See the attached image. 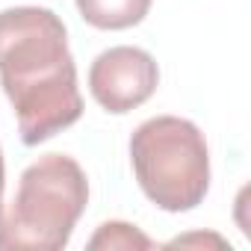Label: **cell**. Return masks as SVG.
Instances as JSON below:
<instances>
[{
    "label": "cell",
    "mask_w": 251,
    "mask_h": 251,
    "mask_svg": "<svg viewBox=\"0 0 251 251\" xmlns=\"http://www.w3.org/2000/svg\"><path fill=\"white\" fill-rule=\"evenodd\" d=\"M0 83L24 145H39L83 115L77 65L62 18L45 6L0 12Z\"/></svg>",
    "instance_id": "obj_1"
},
{
    "label": "cell",
    "mask_w": 251,
    "mask_h": 251,
    "mask_svg": "<svg viewBox=\"0 0 251 251\" xmlns=\"http://www.w3.org/2000/svg\"><path fill=\"white\" fill-rule=\"evenodd\" d=\"M89 204L77 160L45 154L21 172L9 201L0 198V251H62Z\"/></svg>",
    "instance_id": "obj_2"
},
{
    "label": "cell",
    "mask_w": 251,
    "mask_h": 251,
    "mask_svg": "<svg viewBox=\"0 0 251 251\" xmlns=\"http://www.w3.org/2000/svg\"><path fill=\"white\" fill-rule=\"evenodd\" d=\"M133 175L166 213L195 210L210 189V151L198 124L177 115L142 121L130 136Z\"/></svg>",
    "instance_id": "obj_3"
},
{
    "label": "cell",
    "mask_w": 251,
    "mask_h": 251,
    "mask_svg": "<svg viewBox=\"0 0 251 251\" xmlns=\"http://www.w3.org/2000/svg\"><path fill=\"white\" fill-rule=\"evenodd\" d=\"M3 183H6V175H3V151H0V198H3Z\"/></svg>",
    "instance_id": "obj_8"
},
{
    "label": "cell",
    "mask_w": 251,
    "mask_h": 251,
    "mask_svg": "<svg viewBox=\"0 0 251 251\" xmlns=\"http://www.w3.org/2000/svg\"><path fill=\"white\" fill-rule=\"evenodd\" d=\"M201 242L225 245V239H219V236H201V233H195V236H177V239H172L169 245H201Z\"/></svg>",
    "instance_id": "obj_7"
},
{
    "label": "cell",
    "mask_w": 251,
    "mask_h": 251,
    "mask_svg": "<svg viewBox=\"0 0 251 251\" xmlns=\"http://www.w3.org/2000/svg\"><path fill=\"white\" fill-rule=\"evenodd\" d=\"M157 59L133 45H118L98 53L89 68V92L112 115H124L142 106L157 92Z\"/></svg>",
    "instance_id": "obj_4"
},
{
    "label": "cell",
    "mask_w": 251,
    "mask_h": 251,
    "mask_svg": "<svg viewBox=\"0 0 251 251\" xmlns=\"http://www.w3.org/2000/svg\"><path fill=\"white\" fill-rule=\"evenodd\" d=\"M80 18L98 30H127L145 21L154 0H74Z\"/></svg>",
    "instance_id": "obj_5"
},
{
    "label": "cell",
    "mask_w": 251,
    "mask_h": 251,
    "mask_svg": "<svg viewBox=\"0 0 251 251\" xmlns=\"http://www.w3.org/2000/svg\"><path fill=\"white\" fill-rule=\"evenodd\" d=\"M89 248H127V251H145L154 248V242L127 222H103L98 233L89 239Z\"/></svg>",
    "instance_id": "obj_6"
}]
</instances>
